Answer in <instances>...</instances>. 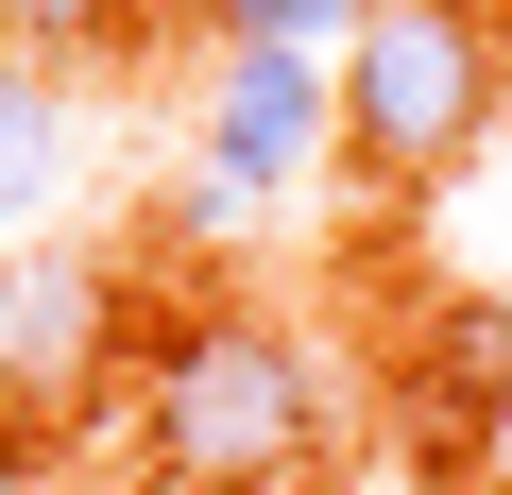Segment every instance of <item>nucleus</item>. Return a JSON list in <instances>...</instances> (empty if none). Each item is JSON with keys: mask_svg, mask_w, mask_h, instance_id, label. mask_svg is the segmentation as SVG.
Segmentation results:
<instances>
[{"mask_svg": "<svg viewBox=\"0 0 512 495\" xmlns=\"http://www.w3.org/2000/svg\"><path fill=\"white\" fill-rule=\"evenodd\" d=\"M325 427H342V393H325V359H308L291 308L205 291V308L154 325L137 444H154L171 495H308V478H325Z\"/></svg>", "mask_w": 512, "mask_h": 495, "instance_id": "obj_1", "label": "nucleus"}, {"mask_svg": "<svg viewBox=\"0 0 512 495\" xmlns=\"http://www.w3.org/2000/svg\"><path fill=\"white\" fill-rule=\"evenodd\" d=\"M512 103V18L495 0H359L325 52V120L376 188H444Z\"/></svg>", "mask_w": 512, "mask_h": 495, "instance_id": "obj_2", "label": "nucleus"}, {"mask_svg": "<svg viewBox=\"0 0 512 495\" xmlns=\"http://www.w3.org/2000/svg\"><path fill=\"white\" fill-rule=\"evenodd\" d=\"M103 376H120V257L86 239L0 257V410H86Z\"/></svg>", "mask_w": 512, "mask_h": 495, "instance_id": "obj_3", "label": "nucleus"}, {"mask_svg": "<svg viewBox=\"0 0 512 495\" xmlns=\"http://www.w3.org/2000/svg\"><path fill=\"white\" fill-rule=\"evenodd\" d=\"M325 52H222L205 69V205H274L325 154Z\"/></svg>", "mask_w": 512, "mask_h": 495, "instance_id": "obj_4", "label": "nucleus"}, {"mask_svg": "<svg viewBox=\"0 0 512 495\" xmlns=\"http://www.w3.org/2000/svg\"><path fill=\"white\" fill-rule=\"evenodd\" d=\"M52 171H69V103H52V69H35V52H0V222L52 205Z\"/></svg>", "mask_w": 512, "mask_h": 495, "instance_id": "obj_5", "label": "nucleus"}, {"mask_svg": "<svg viewBox=\"0 0 512 495\" xmlns=\"http://www.w3.org/2000/svg\"><path fill=\"white\" fill-rule=\"evenodd\" d=\"M342 18H359V0H205L222 52H342Z\"/></svg>", "mask_w": 512, "mask_h": 495, "instance_id": "obj_6", "label": "nucleus"}, {"mask_svg": "<svg viewBox=\"0 0 512 495\" xmlns=\"http://www.w3.org/2000/svg\"><path fill=\"white\" fill-rule=\"evenodd\" d=\"M0 35H18L35 69H69V52H120L137 35V0H0Z\"/></svg>", "mask_w": 512, "mask_h": 495, "instance_id": "obj_7", "label": "nucleus"}, {"mask_svg": "<svg viewBox=\"0 0 512 495\" xmlns=\"http://www.w3.org/2000/svg\"><path fill=\"white\" fill-rule=\"evenodd\" d=\"M0 495H52V461H35V444H0Z\"/></svg>", "mask_w": 512, "mask_h": 495, "instance_id": "obj_8", "label": "nucleus"}]
</instances>
